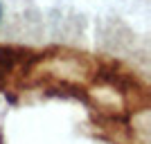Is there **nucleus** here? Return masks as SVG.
<instances>
[{
    "label": "nucleus",
    "instance_id": "f257e3e1",
    "mask_svg": "<svg viewBox=\"0 0 151 144\" xmlns=\"http://www.w3.org/2000/svg\"><path fill=\"white\" fill-rule=\"evenodd\" d=\"M0 16H2V9H0Z\"/></svg>",
    "mask_w": 151,
    "mask_h": 144
}]
</instances>
